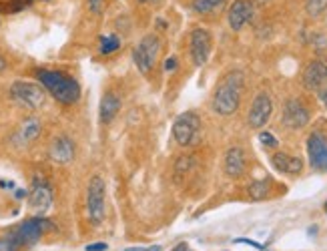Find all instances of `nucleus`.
I'll use <instances>...</instances> for the list:
<instances>
[{
  "instance_id": "23",
  "label": "nucleus",
  "mask_w": 327,
  "mask_h": 251,
  "mask_svg": "<svg viewBox=\"0 0 327 251\" xmlns=\"http://www.w3.org/2000/svg\"><path fill=\"white\" fill-rule=\"evenodd\" d=\"M120 47V41H118V37H114V34H109V37H103L101 39V54H110V52H114V50Z\"/></svg>"
},
{
  "instance_id": "9",
  "label": "nucleus",
  "mask_w": 327,
  "mask_h": 251,
  "mask_svg": "<svg viewBox=\"0 0 327 251\" xmlns=\"http://www.w3.org/2000/svg\"><path fill=\"white\" fill-rule=\"evenodd\" d=\"M53 189L45 179H36L30 193H28V205L30 209H34L38 215H45L51 207H53Z\"/></svg>"
},
{
  "instance_id": "14",
  "label": "nucleus",
  "mask_w": 327,
  "mask_h": 251,
  "mask_svg": "<svg viewBox=\"0 0 327 251\" xmlns=\"http://www.w3.org/2000/svg\"><path fill=\"white\" fill-rule=\"evenodd\" d=\"M49 157L56 165H68L74 159V143L68 137H56L49 147Z\"/></svg>"
},
{
  "instance_id": "4",
  "label": "nucleus",
  "mask_w": 327,
  "mask_h": 251,
  "mask_svg": "<svg viewBox=\"0 0 327 251\" xmlns=\"http://www.w3.org/2000/svg\"><path fill=\"white\" fill-rule=\"evenodd\" d=\"M105 181L103 177L95 175L91 177L89 181V189H87V213H89V219L95 223V225H101L103 219H105V213H107V207H105Z\"/></svg>"
},
{
  "instance_id": "33",
  "label": "nucleus",
  "mask_w": 327,
  "mask_h": 251,
  "mask_svg": "<svg viewBox=\"0 0 327 251\" xmlns=\"http://www.w3.org/2000/svg\"><path fill=\"white\" fill-rule=\"evenodd\" d=\"M6 68V60H4V56H0V73Z\"/></svg>"
},
{
  "instance_id": "2",
  "label": "nucleus",
  "mask_w": 327,
  "mask_h": 251,
  "mask_svg": "<svg viewBox=\"0 0 327 251\" xmlns=\"http://www.w3.org/2000/svg\"><path fill=\"white\" fill-rule=\"evenodd\" d=\"M38 81L43 83V87L62 104H72L80 97V87L74 79L58 73V70H38L36 73Z\"/></svg>"
},
{
  "instance_id": "11",
  "label": "nucleus",
  "mask_w": 327,
  "mask_h": 251,
  "mask_svg": "<svg viewBox=\"0 0 327 251\" xmlns=\"http://www.w3.org/2000/svg\"><path fill=\"white\" fill-rule=\"evenodd\" d=\"M309 163L317 171H327V139L321 133H311L307 139Z\"/></svg>"
},
{
  "instance_id": "5",
  "label": "nucleus",
  "mask_w": 327,
  "mask_h": 251,
  "mask_svg": "<svg viewBox=\"0 0 327 251\" xmlns=\"http://www.w3.org/2000/svg\"><path fill=\"white\" fill-rule=\"evenodd\" d=\"M55 229L51 221L43 219V217H36V219H28L24 223H20L12 233L10 237L14 239L16 245H24V247H30L34 243H38V239L43 237L45 231H51Z\"/></svg>"
},
{
  "instance_id": "22",
  "label": "nucleus",
  "mask_w": 327,
  "mask_h": 251,
  "mask_svg": "<svg viewBox=\"0 0 327 251\" xmlns=\"http://www.w3.org/2000/svg\"><path fill=\"white\" fill-rule=\"evenodd\" d=\"M269 193V181H255L249 185V195L253 199H263Z\"/></svg>"
},
{
  "instance_id": "26",
  "label": "nucleus",
  "mask_w": 327,
  "mask_h": 251,
  "mask_svg": "<svg viewBox=\"0 0 327 251\" xmlns=\"http://www.w3.org/2000/svg\"><path fill=\"white\" fill-rule=\"evenodd\" d=\"M259 141H261L265 147H277V145H279V143H277V139L273 137L271 133H265V131H263V133H259Z\"/></svg>"
},
{
  "instance_id": "21",
  "label": "nucleus",
  "mask_w": 327,
  "mask_h": 251,
  "mask_svg": "<svg viewBox=\"0 0 327 251\" xmlns=\"http://www.w3.org/2000/svg\"><path fill=\"white\" fill-rule=\"evenodd\" d=\"M34 0H0V14H12L18 12L22 8H26L28 4H32Z\"/></svg>"
},
{
  "instance_id": "34",
  "label": "nucleus",
  "mask_w": 327,
  "mask_h": 251,
  "mask_svg": "<svg viewBox=\"0 0 327 251\" xmlns=\"http://www.w3.org/2000/svg\"><path fill=\"white\" fill-rule=\"evenodd\" d=\"M141 2H151V0H141Z\"/></svg>"
},
{
  "instance_id": "16",
  "label": "nucleus",
  "mask_w": 327,
  "mask_h": 251,
  "mask_svg": "<svg viewBox=\"0 0 327 251\" xmlns=\"http://www.w3.org/2000/svg\"><path fill=\"white\" fill-rule=\"evenodd\" d=\"M245 165H247V161H245V153H243V149L231 147V149L227 151V155H225V173H227L229 177H239V175H243Z\"/></svg>"
},
{
  "instance_id": "15",
  "label": "nucleus",
  "mask_w": 327,
  "mask_h": 251,
  "mask_svg": "<svg viewBox=\"0 0 327 251\" xmlns=\"http://www.w3.org/2000/svg\"><path fill=\"white\" fill-rule=\"evenodd\" d=\"M327 83V62L325 60H313L307 64L305 73H303V85L309 91L321 89Z\"/></svg>"
},
{
  "instance_id": "35",
  "label": "nucleus",
  "mask_w": 327,
  "mask_h": 251,
  "mask_svg": "<svg viewBox=\"0 0 327 251\" xmlns=\"http://www.w3.org/2000/svg\"><path fill=\"white\" fill-rule=\"evenodd\" d=\"M325 211H327V203H325Z\"/></svg>"
},
{
  "instance_id": "25",
  "label": "nucleus",
  "mask_w": 327,
  "mask_h": 251,
  "mask_svg": "<svg viewBox=\"0 0 327 251\" xmlns=\"http://www.w3.org/2000/svg\"><path fill=\"white\" fill-rule=\"evenodd\" d=\"M18 245L14 243L12 237H0V251H16Z\"/></svg>"
},
{
  "instance_id": "7",
  "label": "nucleus",
  "mask_w": 327,
  "mask_h": 251,
  "mask_svg": "<svg viewBox=\"0 0 327 251\" xmlns=\"http://www.w3.org/2000/svg\"><path fill=\"white\" fill-rule=\"evenodd\" d=\"M10 97L14 102H18L20 106H26V109H38L45 104V99H47L43 87H38L34 83H24V81L12 83Z\"/></svg>"
},
{
  "instance_id": "31",
  "label": "nucleus",
  "mask_w": 327,
  "mask_h": 251,
  "mask_svg": "<svg viewBox=\"0 0 327 251\" xmlns=\"http://www.w3.org/2000/svg\"><path fill=\"white\" fill-rule=\"evenodd\" d=\"M173 251H189V249H187V243H181V245H177Z\"/></svg>"
},
{
  "instance_id": "29",
  "label": "nucleus",
  "mask_w": 327,
  "mask_h": 251,
  "mask_svg": "<svg viewBox=\"0 0 327 251\" xmlns=\"http://www.w3.org/2000/svg\"><path fill=\"white\" fill-rule=\"evenodd\" d=\"M177 68V58H167L165 60V70H175Z\"/></svg>"
},
{
  "instance_id": "19",
  "label": "nucleus",
  "mask_w": 327,
  "mask_h": 251,
  "mask_svg": "<svg viewBox=\"0 0 327 251\" xmlns=\"http://www.w3.org/2000/svg\"><path fill=\"white\" fill-rule=\"evenodd\" d=\"M118 111H120V99L114 93H107L101 99V106H99V119H101V123H110L116 117Z\"/></svg>"
},
{
  "instance_id": "24",
  "label": "nucleus",
  "mask_w": 327,
  "mask_h": 251,
  "mask_svg": "<svg viewBox=\"0 0 327 251\" xmlns=\"http://www.w3.org/2000/svg\"><path fill=\"white\" fill-rule=\"evenodd\" d=\"M305 10H307L309 16H319L327 10V0H307Z\"/></svg>"
},
{
  "instance_id": "20",
  "label": "nucleus",
  "mask_w": 327,
  "mask_h": 251,
  "mask_svg": "<svg viewBox=\"0 0 327 251\" xmlns=\"http://www.w3.org/2000/svg\"><path fill=\"white\" fill-rule=\"evenodd\" d=\"M225 6V0H193V8L199 14H209V12H217Z\"/></svg>"
},
{
  "instance_id": "8",
  "label": "nucleus",
  "mask_w": 327,
  "mask_h": 251,
  "mask_svg": "<svg viewBox=\"0 0 327 251\" xmlns=\"http://www.w3.org/2000/svg\"><path fill=\"white\" fill-rule=\"evenodd\" d=\"M213 49L211 34L205 28H195L191 32V58L197 66H203L209 60V54Z\"/></svg>"
},
{
  "instance_id": "36",
  "label": "nucleus",
  "mask_w": 327,
  "mask_h": 251,
  "mask_svg": "<svg viewBox=\"0 0 327 251\" xmlns=\"http://www.w3.org/2000/svg\"><path fill=\"white\" fill-rule=\"evenodd\" d=\"M155 251H159V249H155Z\"/></svg>"
},
{
  "instance_id": "32",
  "label": "nucleus",
  "mask_w": 327,
  "mask_h": 251,
  "mask_svg": "<svg viewBox=\"0 0 327 251\" xmlns=\"http://www.w3.org/2000/svg\"><path fill=\"white\" fill-rule=\"evenodd\" d=\"M319 99L323 100V102H325V106H327V91H321V93H319Z\"/></svg>"
},
{
  "instance_id": "1",
  "label": "nucleus",
  "mask_w": 327,
  "mask_h": 251,
  "mask_svg": "<svg viewBox=\"0 0 327 251\" xmlns=\"http://www.w3.org/2000/svg\"><path fill=\"white\" fill-rule=\"evenodd\" d=\"M243 81L245 79H243L241 70H231L221 79V83L215 89V95H213V102H211V106L217 115L229 117L239 109L241 95H243Z\"/></svg>"
},
{
  "instance_id": "10",
  "label": "nucleus",
  "mask_w": 327,
  "mask_h": 251,
  "mask_svg": "<svg viewBox=\"0 0 327 251\" xmlns=\"http://www.w3.org/2000/svg\"><path fill=\"white\" fill-rule=\"evenodd\" d=\"M273 113V102L271 97L267 93H259L255 99H253V104L249 109V125L253 129H261L263 125H267V121L271 119Z\"/></svg>"
},
{
  "instance_id": "28",
  "label": "nucleus",
  "mask_w": 327,
  "mask_h": 251,
  "mask_svg": "<svg viewBox=\"0 0 327 251\" xmlns=\"http://www.w3.org/2000/svg\"><path fill=\"white\" fill-rule=\"evenodd\" d=\"M87 251H107V243H93V245H87Z\"/></svg>"
},
{
  "instance_id": "3",
  "label": "nucleus",
  "mask_w": 327,
  "mask_h": 251,
  "mask_svg": "<svg viewBox=\"0 0 327 251\" xmlns=\"http://www.w3.org/2000/svg\"><path fill=\"white\" fill-rule=\"evenodd\" d=\"M173 137L181 147L197 145L201 139V119L195 113H183L173 123Z\"/></svg>"
},
{
  "instance_id": "27",
  "label": "nucleus",
  "mask_w": 327,
  "mask_h": 251,
  "mask_svg": "<svg viewBox=\"0 0 327 251\" xmlns=\"http://www.w3.org/2000/svg\"><path fill=\"white\" fill-rule=\"evenodd\" d=\"M105 4H107V0H89L91 10H93V12H97V14H101V12H103Z\"/></svg>"
},
{
  "instance_id": "12",
  "label": "nucleus",
  "mask_w": 327,
  "mask_h": 251,
  "mask_svg": "<svg viewBox=\"0 0 327 251\" xmlns=\"http://www.w3.org/2000/svg\"><path fill=\"white\" fill-rule=\"evenodd\" d=\"M251 16H253V2L251 0H235L229 8L227 20H229V26L237 32L251 20Z\"/></svg>"
},
{
  "instance_id": "30",
  "label": "nucleus",
  "mask_w": 327,
  "mask_h": 251,
  "mask_svg": "<svg viewBox=\"0 0 327 251\" xmlns=\"http://www.w3.org/2000/svg\"><path fill=\"white\" fill-rule=\"evenodd\" d=\"M235 243H247V245H253V247H257V249H263V245H259V243H255V241H251V239H235Z\"/></svg>"
},
{
  "instance_id": "18",
  "label": "nucleus",
  "mask_w": 327,
  "mask_h": 251,
  "mask_svg": "<svg viewBox=\"0 0 327 251\" xmlns=\"http://www.w3.org/2000/svg\"><path fill=\"white\" fill-rule=\"evenodd\" d=\"M38 135H40V121H36V119H26V121L20 125V129L16 131V135H14V143H16V145H28V143L34 141Z\"/></svg>"
},
{
  "instance_id": "6",
  "label": "nucleus",
  "mask_w": 327,
  "mask_h": 251,
  "mask_svg": "<svg viewBox=\"0 0 327 251\" xmlns=\"http://www.w3.org/2000/svg\"><path fill=\"white\" fill-rule=\"evenodd\" d=\"M159 50H161V43L155 34H149L145 37L137 47L133 50V60L137 64V68L143 73V75H149L159 58Z\"/></svg>"
},
{
  "instance_id": "17",
  "label": "nucleus",
  "mask_w": 327,
  "mask_h": 251,
  "mask_svg": "<svg viewBox=\"0 0 327 251\" xmlns=\"http://www.w3.org/2000/svg\"><path fill=\"white\" fill-rule=\"evenodd\" d=\"M271 163L277 171L289 173V175H297V173H301V169H303V161H301L299 157H289V155H285V153H275L271 157Z\"/></svg>"
},
{
  "instance_id": "13",
  "label": "nucleus",
  "mask_w": 327,
  "mask_h": 251,
  "mask_svg": "<svg viewBox=\"0 0 327 251\" xmlns=\"http://www.w3.org/2000/svg\"><path fill=\"white\" fill-rule=\"evenodd\" d=\"M309 121V113L307 109L299 102V100H287L283 106V125L289 129H301L305 127Z\"/></svg>"
}]
</instances>
